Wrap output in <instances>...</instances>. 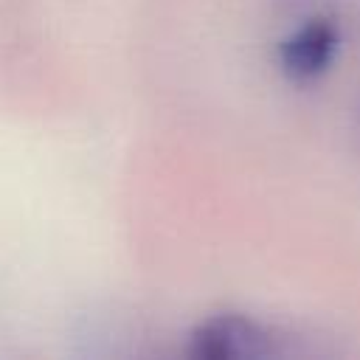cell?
<instances>
[{
	"instance_id": "obj_2",
	"label": "cell",
	"mask_w": 360,
	"mask_h": 360,
	"mask_svg": "<svg viewBox=\"0 0 360 360\" xmlns=\"http://www.w3.org/2000/svg\"><path fill=\"white\" fill-rule=\"evenodd\" d=\"M338 51V31L329 20H309L301 28H295L278 48L281 70L290 79L307 82L321 76Z\"/></svg>"
},
{
	"instance_id": "obj_1",
	"label": "cell",
	"mask_w": 360,
	"mask_h": 360,
	"mask_svg": "<svg viewBox=\"0 0 360 360\" xmlns=\"http://www.w3.org/2000/svg\"><path fill=\"white\" fill-rule=\"evenodd\" d=\"M276 338L245 315H214L191 332V354L200 360H253L276 354Z\"/></svg>"
}]
</instances>
